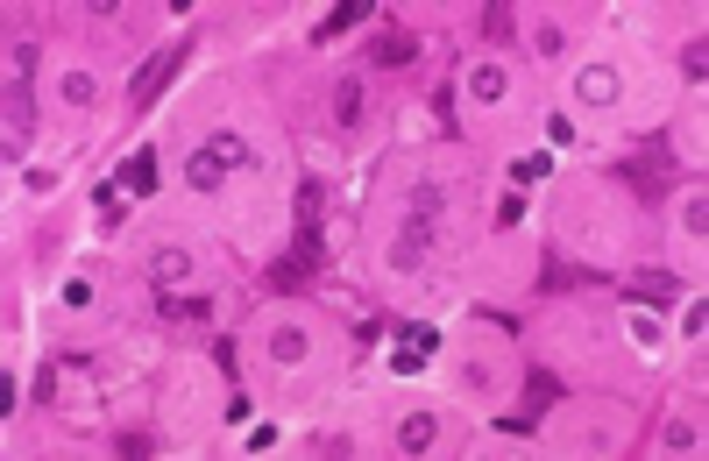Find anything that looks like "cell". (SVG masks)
Segmentation results:
<instances>
[{"instance_id":"4316f807","label":"cell","mask_w":709,"mask_h":461,"mask_svg":"<svg viewBox=\"0 0 709 461\" xmlns=\"http://www.w3.org/2000/svg\"><path fill=\"white\" fill-rule=\"evenodd\" d=\"M149 447H156V440H149V433H121V440H114V454H121V461H142V454H149Z\"/></svg>"},{"instance_id":"484cf974","label":"cell","mask_w":709,"mask_h":461,"mask_svg":"<svg viewBox=\"0 0 709 461\" xmlns=\"http://www.w3.org/2000/svg\"><path fill=\"white\" fill-rule=\"evenodd\" d=\"M234 348H242V341H227V334L213 341V369H220V376H242V355H234Z\"/></svg>"},{"instance_id":"3957f363","label":"cell","mask_w":709,"mask_h":461,"mask_svg":"<svg viewBox=\"0 0 709 461\" xmlns=\"http://www.w3.org/2000/svg\"><path fill=\"white\" fill-rule=\"evenodd\" d=\"M242 164H249V142L234 135V128H220L206 149H192V157H185V178H192L199 192H213V185H227V178L242 171Z\"/></svg>"},{"instance_id":"603a6c76","label":"cell","mask_w":709,"mask_h":461,"mask_svg":"<svg viewBox=\"0 0 709 461\" xmlns=\"http://www.w3.org/2000/svg\"><path fill=\"white\" fill-rule=\"evenodd\" d=\"M270 355H277V362H298V355H305V334H298V327H277V334H270Z\"/></svg>"},{"instance_id":"9c48e42d","label":"cell","mask_w":709,"mask_h":461,"mask_svg":"<svg viewBox=\"0 0 709 461\" xmlns=\"http://www.w3.org/2000/svg\"><path fill=\"white\" fill-rule=\"evenodd\" d=\"M376 15V0H334V15L327 22H312V43H341L355 22H369Z\"/></svg>"},{"instance_id":"6da1fadb","label":"cell","mask_w":709,"mask_h":461,"mask_svg":"<svg viewBox=\"0 0 709 461\" xmlns=\"http://www.w3.org/2000/svg\"><path fill=\"white\" fill-rule=\"evenodd\" d=\"M610 178H617L624 192H632L639 206H660V199H667V185L681 178V171H674V149H667V135H646V142L632 149V157H617V171H610Z\"/></svg>"},{"instance_id":"f546056e","label":"cell","mask_w":709,"mask_h":461,"mask_svg":"<svg viewBox=\"0 0 709 461\" xmlns=\"http://www.w3.org/2000/svg\"><path fill=\"white\" fill-rule=\"evenodd\" d=\"M525 220V192H504V206H497V227H518Z\"/></svg>"},{"instance_id":"9a60e30c","label":"cell","mask_w":709,"mask_h":461,"mask_svg":"<svg viewBox=\"0 0 709 461\" xmlns=\"http://www.w3.org/2000/svg\"><path fill=\"white\" fill-rule=\"evenodd\" d=\"M398 447H405V454H426V447H433V412L398 419Z\"/></svg>"},{"instance_id":"8fae6325","label":"cell","mask_w":709,"mask_h":461,"mask_svg":"<svg viewBox=\"0 0 709 461\" xmlns=\"http://www.w3.org/2000/svg\"><path fill=\"white\" fill-rule=\"evenodd\" d=\"M575 93H582L589 107H610V100L624 93V79H617L610 64H582V79H575Z\"/></svg>"},{"instance_id":"e0dca14e","label":"cell","mask_w":709,"mask_h":461,"mask_svg":"<svg viewBox=\"0 0 709 461\" xmlns=\"http://www.w3.org/2000/svg\"><path fill=\"white\" fill-rule=\"evenodd\" d=\"M483 36H490V43H511V36H518L511 0H490V8H483Z\"/></svg>"},{"instance_id":"ac0fdd59","label":"cell","mask_w":709,"mask_h":461,"mask_svg":"<svg viewBox=\"0 0 709 461\" xmlns=\"http://www.w3.org/2000/svg\"><path fill=\"white\" fill-rule=\"evenodd\" d=\"M156 313H164V320H206L213 305H206V298H178V291H164V298H156Z\"/></svg>"},{"instance_id":"277c9868","label":"cell","mask_w":709,"mask_h":461,"mask_svg":"<svg viewBox=\"0 0 709 461\" xmlns=\"http://www.w3.org/2000/svg\"><path fill=\"white\" fill-rule=\"evenodd\" d=\"M433 227H440V185L426 178V185L412 192V213H405V235H398V249H390V263H398V270L426 263V249H433Z\"/></svg>"},{"instance_id":"2e32d148","label":"cell","mask_w":709,"mask_h":461,"mask_svg":"<svg viewBox=\"0 0 709 461\" xmlns=\"http://www.w3.org/2000/svg\"><path fill=\"white\" fill-rule=\"evenodd\" d=\"M178 277H185V249H156V256H149V284H156V291H171Z\"/></svg>"},{"instance_id":"5bb4252c","label":"cell","mask_w":709,"mask_h":461,"mask_svg":"<svg viewBox=\"0 0 709 461\" xmlns=\"http://www.w3.org/2000/svg\"><path fill=\"white\" fill-rule=\"evenodd\" d=\"M468 93H476V100H504V93H511L504 64H476V71H468Z\"/></svg>"},{"instance_id":"7a4b0ae2","label":"cell","mask_w":709,"mask_h":461,"mask_svg":"<svg viewBox=\"0 0 709 461\" xmlns=\"http://www.w3.org/2000/svg\"><path fill=\"white\" fill-rule=\"evenodd\" d=\"M8 64H15V79H8V164H15L29 149V135H36V100H29V86H36V43L22 36Z\"/></svg>"},{"instance_id":"ba28073f","label":"cell","mask_w":709,"mask_h":461,"mask_svg":"<svg viewBox=\"0 0 709 461\" xmlns=\"http://www.w3.org/2000/svg\"><path fill=\"white\" fill-rule=\"evenodd\" d=\"M674 291H681L674 270H632V277H624V298H632V305H674Z\"/></svg>"},{"instance_id":"4dcf8cb0","label":"cell","mask_w":709,"mask_h":461,"mask_svg":"<svg viewBox=\"0 0 709 461\" xmlns=\"http://www.w3.org/2000/svg\"><path fill=\"white\" fill-rule=\"evenodd\" d=\"M532 43H539V57H561V29H554V22H539Z\"/></svg>"},{"instance_id":"52a82bcc","label":"cell","mask_w":709,"mask_h":461,"mask_svg":"<svg viewBox=\"0 0 709 461\" xmlns=\"http://www.w3.org/2000/svg\"><path fill=\"white\" fill-rule=\"evenodd\" d=\"M312 277H320V263H305L298 249H284V256H277V263L263 270V284H270V298H298V291H305Z\"/></svg>"},{"instance_id":"8992f818","label":"cell","mask_w":709,"mask_h":461,"mask_svg":"<svg viewBox=\"0 0 709 461\" xmlns=\"http://www.w3.org/2000/svg\"><path fill=\"white\" fill-rule=\"evenodd\" d=\"M362 57H369V64H383V71H405V64H419V36H412V29H398V22L383 15V36H376Z\"/></svg>"},{"instance_id":"7c38bea8","label":"cell","mask_w":709,"mask_h":461,"mask_svg":"<svg viewBox=\"0 0 709 461\" xmlns=\"http://www.w3.org/2000/svg\"><path fill=\"white\" fill-rule=\"evenodd\" d=\"M114 178H121V192H128V199H149V192H156V149H135V157H128Z\"/></svg>"},{"instance_id":"ffe728a7","label":"cell","mask_w":709,"mask_h":461,"mask_svg":"<svg viewBox=\"0 0 709 461\" xmlns=\"http://www.w3.org/2000/svg\"><path fill=\"white\" fill-rule=\"evenodd\" d=\"M121 213H128V206H121V178H107V185H100V235H114Z\"/></svg>"},{"instance_id":"5b68a950","label":"cell","mask_w":709,"mask_h":461,"mask_svg":"<svg viewBox=\"0 0 709 461\" xmlns=\"http://www.w3.org/2000/svg\"><path fill=\"white\" fill-rule=\"evenodd\" d=\"M192 43H199V36L185 29L178 43H164V50H156V57H149V64L135 71V86H128V100H135V107H149V100H156V93H164V86L178 79V71L192 64Z\"/></svg>"},{"instance_id":"4fadbf2b","label":"cell","mask_w":709,"mask_h":461,"mask_svg":"<svg viewBox=\"0 0 709 461\" xmlns=\"http://www.w3.org/2000/svg\"><path fill=\"white\" fill-rule=\"evenodd\" d=\"M433 348H440V334H433V327H405V334H398V369H426V362H433Z\"/></svg>"},{"instance_id":"44dd1931","label":"cell","mask_w":709,"mask_h":461,"mask_svg":"<svg viewBox=\"0 0 709 461\" xmlns=\"http://www.w3.org/2000/svg\"><path fill=\"white\" fill-rule=\"evenodd\" d=\"M681 71H688V79H695V86L709 79V36H695V43H681Z\"/></svg>"},{"instance_id":"f1b7e54d","label":"cell","mask_w":709,"mask_h":461,"mask_svg":"<svg viewBox=\"0 0 709 461\" xmlns=\"http://www.w3.org/2000/svg\"><path fill=\"white\" fill-rule=\"evenodd\" d=\"M64 100H71V107L93 100V79H86V71H71V79H64Z\"/></svg>"},{"instance_id":"d6986e66","label":"cell","mask_w":709,"mask_h":461,"mask_svg":"<svg viewBox=\"0 0 709 461\" xmlns=\"http://www.w3.org/2000/svg\"><path fill=\"white\" fill-rule=\"evenodd\" d=\"M334 121H341V128H355V121H362V86H355V79H341V86H334Z\"/></svg>"},{"instance_id":"7402d4cb","label":"cell","mask_w":709,"mask_h":461,"mask_svg":"<svg viewBox=\"0 0 709 461\" xmlns=\"http://www.w3.org/2000/svg\"><path fill=\"white\" fill-rule=\"evenodd\" d=\"M433 114H440V135L454 142V135H461V121H454V86H433Z\"/></svg>"},{"instance_id":"d4e9b609","label":"cell","mask_w":709,"mask_h":461,"mask_svg":"<svg viewBox=\"0 0 709 461\" xmlns=\"http://www.w3.org/2000/svg\"><path fill=\"white\" fill-rule=\"evenodd\" d=\"M546 178V157H518L511 164V192H525V185H539Z\"/></svg>"},{"instance_id":"30bf717a","label":"cell","mask_w":709,"mask_h":461,"mask_svg":"<svg viewBox=\"0 0 709 461\" xmlns=\"http://www.w3.org/2000/svg\"><path fill=\"white\" fill-rule=\"evenodd\" d=\"M561 398H568V383L554 369H525V419H539L546 405H561Z\"/></svg>"},{"instance_id":"cb8c5ba5","label":"cell","mask_w":709,"mask_h":461,"mask_svg":"<svg viewBox=\"0 0 709 461\" xmlns=\"http://www.w3.org/2000/svg\"><path fill=\"white\" fill-rule=\"evenodd\" d=\"M681 227H688V235H702V227H709V199H702V185H695V199H681Z\"/></svg>"},{"instance_id":"83f0119b","label":"cell","mask_w":709,"mask_h":461,"mask_svg":"<svg viewBox=\"0 0 709 461\" xmlns=\"http://www.w3.org/2000/svg\"><path fill=\"white\" fill-rule=\"evenodd\" d=\"M702 327H709V305L695 298V305H688V313H681V334H688V341H702Z\"/></svg>"}]
</instances>
